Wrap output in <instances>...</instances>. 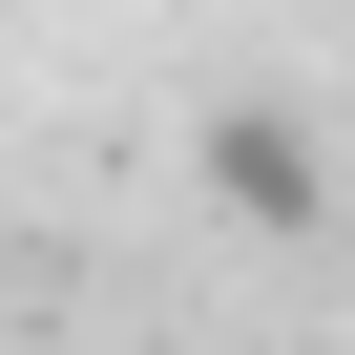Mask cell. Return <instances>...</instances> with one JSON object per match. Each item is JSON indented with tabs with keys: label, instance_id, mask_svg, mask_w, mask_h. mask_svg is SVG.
Listing matches in <instances>:
<instances>
[{
	"label": "cell",
	"instance_id": "cell-1",
	"mask_svg": "<svg viewBox=\"0 0 355 355\" xmlns=\"http://www.w3.org/2000/svg\"><path fill=\"white\" fill-rule=\"evenodd\" d=\"M209 189H230L251 230H313V209H334V167H313L293 105H209Z\"/></svg>",
	"mask_w": 355,
	"mask_h": 355
}]
</instances>
